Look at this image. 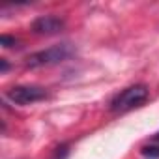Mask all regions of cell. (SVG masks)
<instances>
[{"label":"cell","instance_id":"cell-1","mask_svg":"<svg viewBox=\"0 0 159 159\" xmlns=\"http://www.w3.org/2000/svg\"><path fill=\"white\" fill-rule=\"evenodd\" d=\"M71 54H73V47L69 43H58V45L47 47L43 51H38V52L26 56L25 66L30 67V69L43 67V66H54V64H60V62L67 60Z\"/></svg>","mask_w":159,"mask_h":159},{"label":"cell","instance_id":"cell-2","mask_svg":"<svg viewBox=\"0 0 159 159\" xmlns=\"http://www.w3.org/2000/svg\"><path fill=\"white\" fill-rule=\"evenodd\" d=\"M150 96V90L146 84H133L125 90H122L112 101H111V109L114 112H125L131 111L139 105H142Z\"/></svg>","mask_w":159,"mask_h":159},{"label":"cell","instance_id":"cell-3","mask_svg":"<svg viewBox=\"0 0 159 159\" xmlns=\"http://www.w3.org/2000/svg\"><path fill=\"white\" fill-rule=\"evenodd\" d=\"M8 99H11L15 105H30L36 101H41L47 98V90L41 86L34 84H23V86H13L8 90Z\"/></svg>","mask_w":159,"mask_h":159},{"label":"cell","instance_id":"cell-4","mask_svg":"<svg viewBox=\"0 0 159 159\" xmlns=\"http://www.w3.org/2000/svg\"><path fill=\"white\" fill-rule=\"evenodd\" d=\"M66 26V21L56 17V15H41L38 17L34 23H32V32L34 34H39V36H52V34H58L62 32Z\"/></svg>","mask_w":159,"mask_h":159},{"label":"cell","instance_id":"cell-5","mask_svg":"<svg viewBox=\"0 0 159 159\" xmlns=\"http://www.w3.org/2000/svg\"><path fill=\"white\" fill-rule=\"evenodd\" d=\"M142 153L148 157H159V146H146L142 148Z\"/></svg>","mask_w":159,"mask_h":159},{"label":"cell","instance_id":"cell-6","mask_svg":"<svg viewBox=\"0 0 159 159\" xmlns=\"http://www.w3.org/2000/svg\"><path fill=\"white\" fill-rule=\"evenodd\" d=\"M0 43H2V47H13V45H17V39L4 34L2 38H0Z\"/></svg>","mask_w":159,"mask_h":159},{"label":"cell","instance_id":"cell-7","mask_svg":"<svg viewBox=\"0 0 159 159\" xmlns=\"http://www.w3.org/2000/svg\"><path fill=\"white\" fill-rule=\"evenodd\" d=\"M0 62H2V73H4V71H6V69H8V62H6V60H4V58H2V60H0Z\"/></svg>","mask_w":159,"mask_h":159}]
</instances>
